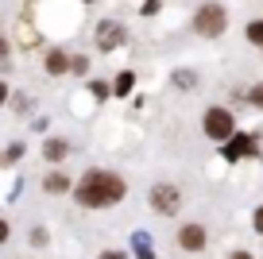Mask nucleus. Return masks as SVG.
<instances>
[{
    "mask_svg": "<svg viewBox=\"0 0 263 259\" xmlns=\"http://www.w3.org/2000/svg\"><path fill=\"white\" fill-rule=\"evenodd\" d=\"M74 194H78V205H85V209H108V205L124 201L128 182L112 170H85V178L78 182Z\"/></svg>",
    "mask_w": 263,
    "mask_h": 259,
    "instance_id": "f257e3e1",
    "label": "nucleus"
},
{
    "mask_svg": "<svg viewBox=\"0 0 263 259\" xmlns=\"http://www.w3.org/2000/svg\"><path fill=\"white\" fill-rule=\"evenodd\" d=\"M224 27H229V16H224L221 4H201L194 16V31L205 35V39H217V35H224Z\"/></svg>",
    "mask_w": 263,
    "mask_h": 259,
    "instance_id": "f03ea898",
    "label": "nucleus"
},
{
    "mask_svg": "<svg viewBox=\"0 0 263 259\" xmlns=\"http://www.w3.org/2000/svg\"><path fill=\"white\" fill-rule=\"evenodd\" d=\"M201 128H205V136H209V139L224 143V139H229L232 132H236V120H232V108H221V105L205 108V120H201Z\"/></svg>",
    "mask_w": 263,
    "mask_h": 259,
    "instance_id": "7ed1b4c3",
    "label": "nucleus"
},
{
    "mask_svg": "<svg viewBox=\"0 0 263 259\" xmlns=\"http://www.w3.org/2000/svg\"><path fill=\"white\" fill-rule=\"evenodd\" d=\"M151 209L163 213V217H174V213L182 209V194H178L174 186H166V182H163V186L151 190Z\"/></svg>",
    "mask_w": 263,
    "mask_h": 259,
    "instance_id": "20e7f679",
    "label": "nucleus"
},
{
    "mask_svg": "<svg viewBox=\"0 0 263 259\" xmlns=\"http://www.w3.org/2000/svg\"><path fill=\"white\" fill-rule=\"evenodd\" d=\"M221 151H224V159L229 162H236V159H244V155H255V136H248V132H232L229 139L221 143Z\"/></svg>",
    "mask_w": 263,
    "mask_h": 259,
    "instance_id": "39448f33",
    "label": "nucleus"
},
{
    "mask_svg": "<svg viewBox=\"0 0 263 259\" xmlns=\"http://www.w3.org/2000/svg\"><path fill=\"white\" fill-rule=\"evenodd\" d=\"M124 39H128V31H124L116 20H101V24H97V47H101V50L124 47Z\"/></svg>",
    "mask_w": 263,
    "mask_h": 259,
    "instance_id": "423d86ee",
    "label": "nucleus"
},
{
    "mask_svg": "<svg viewBox=\"0 0 263 259\" xmlns=\"http://www.w3.org/2000/svg\"><path fill=\"white\" fill-rule=\"evenodd\" d=\"M178 248H186V251H201V248H205V228H201V225H186V228H178Z\"/></svg>",
    "mask_w": 263,
    "mask_h": 259,
    "instance_id": "0eeeda50",
    "label": "nucleus"
},
{
    "mask_svg": "<svg viewBox=\"0 0 263 259\" xmlns=\"http://www.w3.org/2000/svg\"><path fill=\"white\" fill-rule=\"evenodd\" d=\"M66 70H70L66 50H50V54H47V73H54V78H58V73H66Z\"/></svg>",
    "mask_w": 263,
    "mask_h": 259,
    "instance_id": "6e6552de",
    "label": "nucleus"
},
{
    "mask_svg": "<svg viewBox=\"0 0 263 259\" xmlns=\"http://www.w3.org/2000/svg\"><path fill=\"white\" fill-rule=\"evenodd\" d=\"M132 89H136V73H132V70H120V73H116V85H112V93H116V97H128Z\"/></svg>",
    "mask_w": 263,
    "mask_h": 259,
    "instance_id": "1a4fd4ad",
    "label": "nucleus"
},
{
    "mask_svg": "<svg viewBox=\"0 0 263 259\" xmlns=\"http://www.w3.org/2000/svg\"><path fill=\"white\" fill-rule=\"evenodd\" d=\"M66 151H70V147H66V139H47V147H43V155H47L50 162L66 159Z\"/></svg>",
    "mask_w": 263,
    "mask_h": 259,
    "instance_id": "9d476101",
    "label": "nucleus"
},
{
    "mask_svg": "<svg viewBox=\"0 0 263 259\" xmlns=\"http://www.w3.org/2000/svg\"><path fill=\"white\" fill-rule=\"evenodd\" d=\"M43 186H47L50 194H66V190H70V178L54 170V174H47V182H43Z\"/></svg>",
    "mask_w": 263,
    "mask_h": 259,
    "instance_id": "9b49d317",
    "label": "nucleus"
},
{
    "mask_svg": "<svg viewBox=\"0 0 263 259\" xmlns=\"http://www.w3.org/2000/svg\"><path fill=\"white\" fill-rule=\"evenodd\" d=\"M248 39H252L255 47H263V20H252V24H248Z\"/></svg>",
    "mask_w": 263,
    "mask_h": 259,
    "instance_id": "f8f14e48",
    "label": "nucleus"
},
{
    "mask_svg": "<svg viewBox=\"0 0 263 259\" xmlns=\"http://www.w3.org/2000/svg\"><path fill=\"white\" fill-rule=\"evenodd\" d=\"M248 101H252V108H263V81L248 89Z\"/></svg>",
    "mask_w": 263,
    "mask_h": 259,
    "instance_id": "ddd939ff",
    "label": "nucleus"
},
{
    "mask_svg": "<svg viewBox=\"0 0 263 259\" xmlns=\"http://www.w3.org/2000/svg\"><path fill=\"white\" fill-rule=\"evenodd\" d=\"M89 93H93V97H108V93H112V89H108V85H105V81H93V85H89Z\"/></svg>",
    "mask_w": 263,
    "mask_h": 259,
    "instance_id": "4468645a",
    "label": "nucleus"
},
{
    "mask_svg": "<svg viewBox=\"0 0 263 259\" xmlns=\"http://www.w3.org/2000/svg\"><path fill=\"white\" fill-rule=\"evenodd\" d=\"M174 81L186 89V85H194V73H190V70H178V73H174Z\"/></svg>",
    "mask_w": 263,
    "mask_h": 259,
    "instance_id": "2eb2a0df",
    "label": "nucleus"
},
{
    "mask_svg": "<svg viewBox=\"0 0 263 259\" xmlns=\"http://www.w3.org/2000/svg\"><path fill=\"white\" fill-rule=\"evenodd\" d=\"M252 225H255V232H259V236H263V205H259V209H255V217H252Z\"/></svg>",
    "mask_w": 263,
    "mask_h": 259,
    "instance_id": "dca6fc26",
    "label": "nucleus"
},
{
    "mask_svg": "<svg viewBox=\"0 0 263 259\" xmlns=\"http://www.w3.org/2000/svg\"><path fill=\"white\" fill-rule=\"evenodd\" d=\"M101 259H128V255H124V251H105Z\"/></svg>",
    "mask_w": 263,
    "mask_h": 259,
    "instance_id": "f3484780",
    "label": "nucleus"
},
{
    "mask_svg": "<svg viewBox=\"0 0 263 259\" xmlns=\"http://www.w3.org/2000/svg\"><path fill=\"white\" fill-rule=\"evenodd\" d=\"M8 240V220H0V244Z\"/></svg>",
    "mask_w": 263,
    "mask_h": 259,
    "instance_id": "a211bd4d",
    "label": "nucleus"
},
{
    "mask_svg": "<svg viewBox=\"0 0 263 259\" xmlns=\"http://www.w3.org/2000/svg\"><path fill=\"white\" fill-rule=\"evenodd\" d=\"M4 101H8V85H4V81H0V105H4Z\"/></svg>",
    "mask_w": 263,
    "mask_h": 259,
    "instance_id": "6ab92c4d",
    "label": "nucleus"
},
{
    "mask_svg": "<svg viewBox=\"0 0 263 259\" xmlns=\"http://www.w3.org/2000/svg\"><path fill=\"white\" fill-rule=\"evenodd\" d=\"M229 259H252V255H248V251H232Z\"/></svg>",
    "mask_w": 263,
    "mask_h": 259,
    "instance_id": "aec40b11",
    "label": "nucleus"
},
{
    "mask_svg": "<svg viewBox=\"0 0 263 259\" xmlns=\"http://www.w3.org/2000/svg\"><path fill=\"white\" fill-rule=\"evenodd\" d=\"M4 54H8V43H4V39H0V58H4Z\"/></svg>",
    "mask_w": 263,
    "mask_h": 259,
    "instance_id": "412c9836",
    "label": "nucleus"
}]
</instances>
